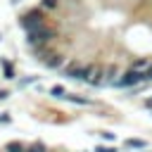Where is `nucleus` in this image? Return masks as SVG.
<instances>
[{"instance_id": "1", "label": "nucleus", "mask_w": 152, "mask_h": 152, "mask_svg": "<svg viewBox=\"0 0 152 152\" xmlns=\"http://www.w3.org/2000/svg\"><path fill=\"white\" fill-rule=\"evenodd\" d=\"M142 76H145V74H140V71H126V74L116 81V86H121V88H126V86H135V83L142 81Z\"/></svg>"}, {"instance_id": "3", "label": "nucleus", "mask_w": 152, "mask_h": 152, "mask_svg": "<svg viewBox=\"0 0 152 152\" xmlns=\"http://www.w3.org/2000/svg\"><path fill=\"white\" fill-rule=\"evenodd\" d=\"M5 150H7V152H26V150H24V145H21V142H10V145H7V147H5Z\"/></svg>"}, {"instance_id": "7", "label": "nucleus", "mask_w": 152, "mask_h": 152, "mask_svg": "<svg viewBox=\"0 0 152 152\" xmlns=\"http://www.w3.org/2000/svg\"><path fill=\"white\" fill-rule=\"evenodd\" d=\"M145 76H147V78H152V66H150V69L145 71Z\"/></svg>"}, {"instance_id": "2", "label": "nucleus", "mask_w": 152, "mask_h": 152, "mask_svg": "<svg viewBox=\"0 0 152 152\" xmlns=\"http://www.w3.org/2000/svg\"><path fill=\"white\" fill-rule=\"evenodd\" d=\"M124 145H126V147H135V150H142V147H145V140H138V138H131V140H126Z\"/></svg>"}, {"instance_id": "5", "label": "nucleus", "mask_w": 152, "mask_h": 152, "mask_svg": "<svg viewBox=\"0 0 152 152\" xmlns=\"http://www.w3.org/2000/svg\"><path fill=\"white\" fill-rule=\"evenodd\" d=\"M95 152H116L114 147H104V145H100V147H95Z\"/></svg>"}, {"instance_id": "4", "label": "nucleus", "mask_w": 152, "mask_h": 152, "mask_svg": "<svg viewBox=\"0 0 152 152\" xmlns=\"http://www.w3.org/2000/svg\"><path fill=\"white\" fill-rule=\"evenodd\" d=\"M26 152H45V147H43L40 142H36V145H31V147H28Z\"/></svg>"}, {"instance_id": "6", "label": "nucleus", "mask_w": 152, "mask_h": 152, "mask_svg": "<svg viewBox=\"0 0 152 152\" xmlns=\"http://www.w3.org/2000/svg\"><path fill=\"white\" fill-rule=\"evenodd\" d=\"M52 95H57V97H62V95H64V90H62V88H52Z\"/></svg>"}]
</instances>
